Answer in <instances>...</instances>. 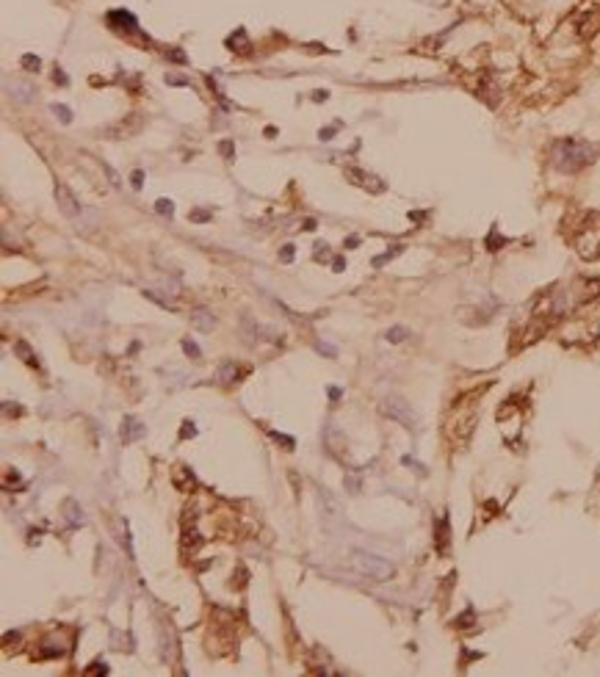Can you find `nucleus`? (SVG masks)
I'll use <instances>...</instances> for the list:
<instances>
[{
  "label": "nucleus",
  "instance_id": "nucleus-1",
  "mask_svg": "<svg viewBox=\"0 0 600 677\" xmlns=\"http://www.w3.org/2000/svg\"><path fill=\"white\" fill-rule=\"evenodd\" d=\"M600 152V147L589 144V141H578V139H562L553 144V166L559 172H578L586 163L595 161V155Z\"/></svg>",
  "mask_w": 600,
  "mask_h": 677
},
{
  "label": "nucleus",
  "instance_id": "nucleus-2",
  "mask_svg": "<svg viewBox=\"0 0 600 677\" xmlns=\"http://www.w3.org/2000/svg\"><path fill=\"white\" fill-rule=\"evenodd\" d=\"M354 564H357L360 572H365L368 578H376V580H387L393 575V564L387 558L376 556V553H365V550H357L354 553Z\"/></svg>",
  "mask_w": 600,
  "mask_h": 677
},
{
  "label": "nucleus",
  "instance_id": "nucleus-3",
  "mask_svg": "<svg viewBox=\"0 0 600 677\" xmlns=\"http://www.w3.org/2000/svg\"><path fill=\"white\" fill-rule=\"evenodd\" d=\"M56 205H58V210L64 213L66 218H78L80 213H83V208H80V202L72 196V191L64 186V183H56Z\"/></svg>",
  "mask_w": 600,
  "mask_h": 677
},
{
  "label": "nucleus",
  "instance_id": "nucleus-4",
  "mask_svg": "<svg viewBox=\"0 0 600 677\" xmlns=\"http://www.w3.org/2000/svg\"><path fill=\"white\" fill-rule=\"evenodd\" d=\"M385 409H387V415H390V418H395L398 423H404L407 428L415 426V412L410 409V403H407L404 398H398V395L385 398Z\"/></svg>",
  "mask_w": 600,
  "mask_h": 677
},
{
  "label": "nucleus",
  "instance_id": "nucleus-5",
  "mask_svg": "<svg viewBox=\"0 0 600 677\" xmlns=\"http://www.w3.org/2000/svg\"><path fill=\"white\" fill-rule=\"evenodd\" d=\"M144 434H147L144 423H139L136 418H125V423H122V440L133 442V440H141Z\"/></svg>",
  "mask_w": 600,
  "mask_h": 677
},
{
  "label": "nucleus",
  "instance_id": "nucleus-6",
  "mask_svg": "<svg viewBox=\"0 0 600 677\" xmlns=\"http://www.w3.org/2000/svg\"><path fill=\"white\" fill-rule=\"evenodd\" d=\"M9 94L14 97V102H31L33 100V86L25 83V80H14V83H6Z\"/></svg>",
  "mask_w": 600,
  "mask_h": 677
},
{
  "label": "nucleus",
  "instance_id": "nucleus-7",
  "mask_svg": "<svg viewBox=\"0 0 600 677\" xmlns=\"http://www.w3.org/2000/svg\"><path fill=\"white\" fill-rule=\"evenodd\" d=\"M191 326L199 332H213V312L208 310H191Z\"/></svg>",
  "mask_w": 600,
  "mask_h": 677
},
{
  "label": "nucleus",
  "instance_id": "nucleus-8",
  "mask_svg": "<svg viewBox=\"0 0 600 677\" xmlns=\"http://www.w3.org/2000/svg\"><path fill=\"white\" fill-rule=\"evenodd\" d=\"M64 517H66V523L70 525H83L86 523V517H83V509L78 506V501H64Z\"/></svg>",
  "mask_w": 600,
  "mask_h": 677
},
{
  "label": "nucleus",
  "instance_id": "nucleus-9",
  "mask_svg": "<svg viewBox=\"0 0 600 677\" xmlns=\"http://www.w3.org/2000/svg\"><path fill=\"white\" fill-rule=\"evenodd\" d=\"M235 373H238V368H235V362H233V359H224L221 365H219V379H221V381H233V379H235Z\"/></svg>",
  "mask_w": 600,
  "mask_h": 677
},
{
  "label": "nucleus",
  "instance_id": "nucleus-10",
  "mask_svg": "<svg viewBox=\"0 0 600 677\" xmlns=\"http://www.w3.org/2000/svg\"><path fill=\"white\" fill-rule=\"evenodd\" d=\"M407 334H410L407 326H393V329L385 332V340L387 343H401V340H407Z\"/></svg>",
  "mask_w": 600,
  "mask_h": 677
},
{
  "label": "nucleus",
  "instance_id": "nucleus-11",
  "mask_svg": "<svg viewBox=\"0 0 600 677\" xmlns=\"http://www.w3.org/2000/svg\"><path fill=\"white\" fill-rule=\"evenodd\" d=\"M437 548L446 553V548H448V520L442 517L440 523H437Z\"/></svg>",
  "mask_w": 600,
  "mask_h": 677
},
{
  "label": "nucleus",
  "instance_id": "nucleus-12",
  "mask_svg": "<svg viewBox=\"0 0 600 677\" xmlns=\"http://www.w3.org/2000/svg\"><path fill=\"white\" fill-rule=\"evenodd\" d=\"M183 351H186V357H191V359H202V351H199V346H196L191 337H186V340H183Z\"/></svg>",
  "mask_w": 600,
  "mask_h": 677
},
{
  "label": "nucleus",
  "instance_id": "nucleus-13",
  "mask_svg": "<svg viewBox=\"0 0 600 677\" xmlns=\"http://www.w3.org/2000/svg\"><path fill=\"white\" fill-rule=\"evenodd\" d=\"M50 111L56 114L64 125H70V122H72V114H70V108H66V105H50Z\"/></svg>",
  "mask_w": 600,
  "mask_h": 677
},
{
  "label": "nucleus",
  "instance_id": "nucleus-14",
  "mask_svg": "<svg viewBox=\"0 0 600 677\" xmlns=\"http://www.w3.org/2000/svg\"><path fill=\"white\" fill-rule=\"evenodd\" d=\"M23 66H28V72H39L42 61H39L36 56H23Z\"/></svg>",
  "mask_w": 600,
  "mask_h": 677
},
{
  "label": "nucleus",
  "instance_id": "nucleus-15",
  "mask_svg": "<svg viewBox=\"0 0 600 677\" xmlns=\"http://www.w3.org/2000/svg\"><path fill=\"white\" fill-rule=\"evenodd\" d=\"M155 210H158V213H163V216H172L174 205L169 202V199H158V202H155Z\"/></svg>",
  "mask_w": 600,
  "mask_h": 677
},
{
  "label": "nucleus",
  "instance_id": "nucleus-16",
  "mask_svg": "<svg viewBox=\"0 0 600 677\" xmlns=\"http://www.w3.org/2000/svg\"><path fill=\"white\" fill-rule=\"evenodd\" d=\"M14 348H17V354H23V359H25V362H36V359H33V354H31V348L25 346L23 340H19V343H14Z\"/></svg>",
  "mask_w": 600,
  "mask_h": 677
},
{
  "label": "nucleus",
  "instance_id": "nucleus-17",
  "mask_svg": "<svg viewBox=\"0 0 600 677\" xmlns=\"http://www.w3.org/2000/svg\"><path fill=\"white\" fill-rule=\"evenodd\" d=\"M100 672H108V666H105V661H97V663H92V669H86V674H100Z\"/></svg>",
  "mask_w": 600,
  "mask_h": 677
},
{
  "label": "nucleus",
  "instance_id": "nucleus-18",
  "mask_svg": "<svg viewBox=\"0 0 600 677\" xmlns=\"http://www.w3.org/2000/svg\"><path fill=\"white\" fill-rule=\"evenodd\" d=\"M271 437H274L277 442H285V448H293V437H285V434H279V432H271Z\"/></svg>",
  "mask_w": 600,
  "mask_h": 677
},
{
  "label": "nucleus",
  "instance_id": "nucleus-19",
  "mask_svg": "<svg viewBox=\"0 0 600 677\" xmlns=\"http://www.w3.org/2000/svg\"><path fill=\"white\" fill-rule=\"evenodd\" d=\"M130 183H133V188H141V183H144V174H141V172H133V174H130Z\"/></svg>",
  "mask_w": 600,
  "mask_h": 677
},
{
  "label": "nucleus",
  "instance_id": "nucleus-20",
  "mask_svg": "<svg viewBox=\"0 0 600 677\" xmlns=\"http://www.w3.org/2000/svg\"><path fill=\"white\" fill-rule=\"evenodd\" d=\"M191 218H194V221H208L210 213H205V210H194V213H191Z\"/></svg>",
  "mask_w": 600,
  "mask_h": 677
},
{
  "label": "nucleus",
  "instance_id": "nucleus-21",
  "mask_svg": "<svg viewBox=\"0 0 600 677\" xmlns=\"http://www.w3.org/2000/svg\"><path fill=\"white\" fill-rule=\"evenodd\" d=\"M166 80H169V83H177V86H186L188 83V80L180 78V75H166Z\"/></svg>",
  "mask_w": 600,
  "mask_h": 677
},
{
  "label": "nucleus",
  "instance_id": "nucleus-22",
  "mask_svg": "<svg viewBox=\"0 0 600 677\" xmlns=\"http://www.w3.org/2000/svg\"><path fill=\"white\" fill-rule=\"evenodd\" d=\"M219 149H221L224 155H227V161H233V144H230V141H224V144H221Z\"/></svg>",
  "mask_w": 600,
  "mask_h": 677
},
{
  "label": "nucleus",
  "instance_id": "nucleus-23",
  "mask_svg": "<svg viewBox=\"0 0 600 677\" xmlns=\"http://www.w3.org/2000/svg\"><path fill=\"white\" fill-rule=\"evenodd\" d=\"M293 260V246H285L282 249V263H291Z\"/></svg>",
  "mask_w": 600,
  "mask_h": 677
},
{
  "label": "nucleus",
  "instance_id": "nucleus-24",
  "mask_svg": "<svg viewBox=\"0 0 600 677\" xmlns=\"http://www.w3.org/2000/svg\"><path fill=\"white\" fill-rule=\"evenodd\" d=\"M196 434V428L191 426V420H186V426H183V437H194Z\"/></svg>",
  "mask_w": 600,
  "mask_h": 677
},
{
  "label": "nucleus",
  "instance_id": "nucleus-25",
  "mask_svg": "<svg viewBox=\"0 0 600 677\" xmlns=\"http://www.w3.org/2000/svg\"><path fill=\"white\" fill-rule=\"evenodd\" d=\"M105 172H108V177H111V183H114V186H119V174L114 172V169L108 166V163H105Z\"/></svg>",
  "mask_w": 600,
  "mask_h": 677
},
{
  "label": "nucleus",
  "instance_id": "nucleus-26",
  "mask_svg": "<svg viewBox=\"0 0 600 677\" xmlns=\"http://www.w3.org/2000/svg\"><path fill=\"white\" fill-rule=\"evenodd\" d=\"M169 58H172V61H186V56H183V50H172V53H169Z\"/></svg>",
  "mask_w": 600,
  "mask_h": 677
},
{
  "label": "nucleus",
  "instance_id": "nucleus-27",
  "mask_svg": "<svg viewBox=\"0 0 600 677\" xmlns=\"http://www.w3.org/2000/svg\"><path fill=\"white\" fill-rule=\"evenodd\" d=\"M318 351H324V354H329V357H335V348H329V346H324V343H318Z\"/></svg>",
  "mask_w": 600,
  "mask_h": 677
}]
</instances>
